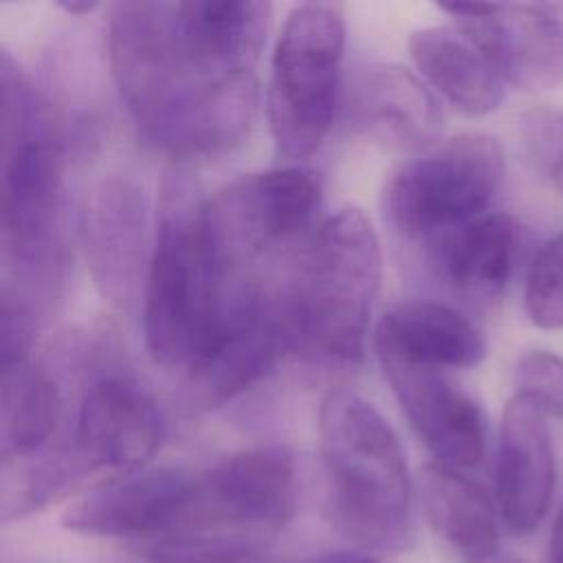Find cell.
<instances>
[{"mask_svg":"<svg viewBox=\"0 0 563 563\" xmlns=\"http://www.w3.org/2000/svg\"><path fill=\"white\" fill-rule=\"evenodd\" d=\"M106 40L119 97L145 143L194 158L244 141L257 112L255 73H224L196 57L174 2H114Z\"/></svg>","mask_w":563,"mask_h":563,"instance_id":"1","label":"cell"},{"mask_svg":"<svg viewBox=\"0 0 563 563\" xmlns=\"http://www.w3.org/2000/svg\"><path fill=\"white\" fill-rule=\"evenodd\" d=\"M205 205L187 178H165L143 284L147 352L156 365L185 376L218 345L235 297L229 295L233 273L213 242Z\"/></svg>","mask_w":563,"mask_h":563,"instance_id":"2","label":"cell"},{"mask_svg":"<svg viewBox=\"0 0 563 563\" xmlns=\"http://www.w3.org/2000/svg\"><path fill=\"white\" fill-rule=\"evenodd\" d=\"M2 257L18 282L2 295L51 288L64 266L62 147L24 73L2 53Z\"/></svg>","mask_w":563,"mask_h":563,"instance_id":"3","label":"cell"},{"mask_svg":"<svg viewBox=\"0 0 563 563\" xmlns=\"http://www.w3.org/2000/svg\"><path fill=\"white\" fill-rule=\"evenodd\" d=\"M328 512L363 550L394 552L411 541V482L398 435L365 398L332 391L319 411Z\"/></svg>","mask_w":563,"mask_h":563,"instance_id":"4","label":"cell"},{"mask_svg":"<svg viewBox=\"0 0 563 563\" xmlns=\"http://www.w3.org/2000/svg\"><path fill=\"white\" fill-rule=\"evenodd\" d=\"M380 286V244L358 209L321 222L303 249L290 286L282 288L295 347L352 363L363 356Z\"/></svg>","mask_w":563,"mask_h":563,"instance_id":"5","label":"cell"},{"mask_svg":"<svg viewBox=\"0 0 563 563\" xmlns=\"http://www.w3.org/2000/svg\"><path fill=\"white\" fill-rule=\"evenodd\" d=\"M345 20L339 4L303 2L288 11L271 57L266 119L284 158L310 156L330 132Z\"/></svg>","mask_w":563,"mask_h":563,"instance_id":"6","label":"cell"},{"mask_svg":"<svg viewBox=\"0 0 563 563\" xmlns=\"http://www.w3.org/2000/svg\"><path fill=\"white\" fill-rule=\"evenodd\" d=\"M506 172L499 141L466 132L402 165L385 191L389 222L409 238L449 233L486 213Z\"/></svg>","mask_w":563,"mask_h":563,"instance_id":"7","label":"cell"},{"mask_svg":"<svg viewBox=\"0 0 563 563\" xmlns=\"http://www.w3.org/2000/svg\"><path fill=\"white\" fill-rule=\"evenodd\" d=\"M297 499V468L286 449H244L194 477L189 508L174 534L246 539L277 532L292 519Z\"/></svg>","mask_w":563,"mask_h":563,"instance_id":"8","label":"cell"},{"mask_svg":"<svg viewBox=\"0 0 563 563\" xmlns=\"http://www.w3.org/2000/svg\"><path fill=\"white\" fill-rule=\"evenodd\" d=\"M321 202L319 174L303 165L249 174L207 200L213 242L231 273L244 260L292 238Z\"/></svg>","mask_w":563,"mask_h":563,"instance_id":"9","label":"cell"},{"mask_svg":"<svg viewBox=\"0 0 563 563\" xmlns=\"http://www.w3.org/2000/svg\"><path fill=\"white\" fill-rule=\"evenodd\" d=\"M440 11L484 51L508 86H563V2H444Z\"/></svg>","mask_w":563,"mask_h":563,"instance_id":"10","label":"cell"},{"mask_svg":"<svg viewBox=\"0 0 563 563\" xmlns=\"http://www.w3.org/2000/svg\"><path fill=\"white\" fill-rule=\"evenodd\" d=\"M295 347L282 290L244 286L235 292L224 334L213 352L187 374L194 407L213 409L257 383Z\"/></svg>","mask_w":563,"mask_h":563,"instance_id":"11","label":"cell"},{"mask_svg":"<svg viewBox=\"0 0 563 563\" xmlns=\"http://www.w3.org/2000/svg\"><path fill=\"white\" fill-rule=\"evenodd\" d=\"M194 477L169 466L130 471L79 497L62 523L92 537H169L183 526Z\"/></svg>","mask_w":563,"mask_h":563,"instance_id":"12","label":"cell"},{"mask_svg":"<svg viewBox=\"0 0 563 563\" xmlns=\"http://www.w3.org/2000/svg\"><path fill=\"white\" fill-rule=\"evenodd\" d=\"M556 486V460L545 411L515 391L501 413L495 462V504L515 537L532 534L545 519Z\"/></svg>","mask_w":563,"mask_h":563,"instance_id":"13","label":"cell"},{"mask_svg":"<svg viewBox=\"0 0 563 563\" xmlns=\"http://www.w3.org/2000/svg\"><path fill=\"white\" fill-rule=\"evenodd\" d=\"M378 358L405 418L433 462L455 471L477 466L486 451V422L479 405L442 369L389 356Z\"/></svg>","mask_w":563,"mask_h":563,"instance_id":"14","label":"cell"},{"mask_svg":"<svg viewBox=\"0 0 563 563\" xmlns=\"http://www.w3.org/2000/svg\"><path fill=\"white\" fill-rule=\"evenodd\" d=\"M163 420L147 394L121 376L95 380L79 400L70 444L81 473L99 466L136 468L161 446Z\"/></svg>","mask_w":563,"mask_h":563,"instance_id":"15","label":"cell"},{"mask_svg":"<svg viewBox=\"0 0 563 563\" xmlns=\"http://www.w3.org/2000/svg\"><path fill=\"white\" fill-rule=\"evenodd\" d=\"M145 200L136 185L114 178L92 191L81 222L84 249L95 284L114 303L132 301L145 284Z\"/></svg>","mask_w":563,"mask_h":563,"instance_id":"16","label":"cell"},{"mask_svg":"<svg viewBox=\"0 0 563 563\" xmlns=\"http://www.w3.org/2000/svg\"><path fill=\"white\" fill-rule=\"evenodd\" d=\"M378 356L444 369L475 367L486 356L482 332L455 308L440 301H405L376 325Z\"/></svg>","mask_w":563,"mask_h":563,"instance_id":"17","label":"cell"},{"mask_svg":"<svg viewBox=\"0 0 563 563\" xmlns=\"http://www.w3.org/2000/svg\"><path fill=\"white\" fill-rule=\"evenodd\" d=\"M350 112L363 132L400 150H431L442 130L433 95L396 64L363 70L354 84Z\"/></svg>","mask_w":563,"mask_h":563,"instance_id":"18","label":"cell"},{"mask_svg":"<svg viewBox=\"0 0 563 563\" xmlns=\"http://www.w3.org/2000/svg\"><path fill=\"white\" fill-rule=\"evenodd\" d=\"M409 53L422 77L462 114L484 117L501 106L508 84L457 24L413 31Z\"/></svg>","mask_w":563,"mask_h":563,"instance_id":"19","label":"cell"},{"mask_svg":"<svg viewBox=\"0 0 563 563\" xmlns=\"http://www.w3.org/2000/svg\"><path fill=\"white\" fill-rule=\"evenodd\" d=\"M420 501L433 532L464 563L499 556V512L488 493L462 471L427 464L420 471Z\"/></svg>","mask_w":563,"mask_h":563,"instance_id":"20","label":"cell"},{"mask_svg":"<svg viewBox=\"0 0 563 563\" xmlns=\"http://www.w3.org/2000/svg\"><path fill=\"white\" fill-rule=\"evenodd\" d=\"M185 44L205 64L224 73L253 70L266 42L271 4L255 0L174 2Z\"/></svg>","mask_w":563,"mask_h":563,"instance_id":"21","label":"cell"},{"mask_svg":"<svg viewBox=\"0 0 563 563\" xmlns=\"http://www.w3.org/2000/svg\"><path fill=\"white\" fill-rule=\"evenodd\" d=\"M62 420V398L51 376L26 356L2 361L0 444L2 462L31 460L51 451Z\"/></svg>","mask_w":563,"mask_h":563,"instance_id":"22","label":"cell"},{"mask_svg":"<svg viewBox=\"0 0 563 563\" xmlns=\"http://www.w3.org/2000/svg\"><path fill=\"white\" fill-rule=\"evenodd\" d=\"M517 253V222L510 213L486 211L442 235V275L466 292H497L510 277Z\"/></svg>","mask_w":563,"mask_h":563,"instance_id":"23","label":"cell"},{"mask_svg":"<svg viewBox=\"0 0 563 563\" xmlns=\"http://www.w3.org/2000/svg\"><path fill=\"white\" fill-rule=\"evenodd\" d=\"M523 310L539 330H563V231L532 255L523 279Z\"/></svg>","mask_w":563,"mask_h":563,"instance_id":"24","label":"cell"},{"mask_svg":"<svg viewBox=\"0 0 563 563\" xmlns=\"http://www.w3.org/2000/svg\"><path fill=\"white\" fill-rule=\"evenodd\" d=\"M145 563H273L249 539L216 534H172L145 552Z\"/></svg>","mask_w":563,"mask_h":563,"instance_id":"25","label":"cell"},{"mask_svg":"<svg viewBox=\"0 0 563 563\" xmlns=\"http://www.w3.org/2000/svg\"><path fill=\"white\" fill-rule=\"evenodd\" d=\"M519 132L532 167L563 196V110L530 108L519 121Z\"/></svg>","mask_w":563,"mask_h":563,"instance_id":"26","label":"cell"},{"mask_svg":"<svg viewBox=\"0 0 563 563\" xmlns=\"http://www.w3.org/2000/svg\"><path fill=\"white\" fill-rule=\"evenodd\" d=\"M519 394L534 400L548 418L563 420V358L548 350L523 354L515 369Z\"/></svg>","mask_w":563,"mask_h":563,"instance_id":"27","label":"cell"},{"mask_svg":"<svg viewBox=\"0 0 563 563\" xmlns=\"http://www.w3.org/2000/svg\"><path fill=\"white\" fill-rule=\"evenodd\" d=\"M310 563H385L378 556L365 552V550H339V552H328Z\"/></svg>","mask_w":563,"mask_h":563,"instance_id":"28","label":"cell"},{"mask_svg":"<svg viewBox=\"0 0 563 563\" xmlns=\"http://www.w3.org/2000/svg\"><path fill=\"white\" fill-rule=\"evenodd\" d=\"M548 561L563 563V506L559 508L552 530H550V545H548Z\"/></svg>","mask_w":563,"mask_h":563,"instance_id":"29","label":"cell"},{"mask_svg":"<svg viewBox=\"0 0 563 563\" xmlns=\"http://www.w3.org/2000/svg\"><path fill=\"white\" fill-rule=\"evenodd\" d=\"M59 7H62L66 13L84 15V13H90L92 9H97L99 2H97V0H64V2H59Z\"/></svg>","mask_w":563,"mask_h":563,"instance_id":"30","label":"cell"},{"mask_svg":"<svg viewBox=\"0 0 563 563\" xmlns=\"http://www.w3.org/2000/svg\"><path fill=\"white\" fill-rule=\"evenodd\" d=\"M488 563H523L521 559H515V556H506V554H499V556H495L493 561H488Z\"/></svg>","mask_w":563,"mask_h":563,"instance_id":"31","label":"cell"}]
</instances>
